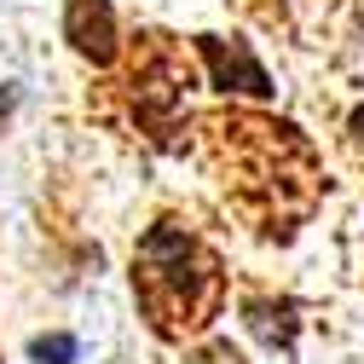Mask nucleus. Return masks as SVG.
Here are the masks:
<instances>
[{"instance_id":"1","label":"nucleus","mask_w":364,"mask_h":364,"mask_svg":"<svg viewBox=\"0 0 364 364\" xmlns=\"http://www.w3.org/2000/svg\"><path fill=\"white\" fill-rule=\"evenodd\" d=\"M145 306L162 330H173L179 318L186 324H203L214 312V289H220V272L203 255V243L179 225H156V232L139 243V272H133Z\"/></svg>"},{"instance_id":"2","label":"nucleus","mask_w":364,"mask_h":364,"mask_svg":"<svg viewBox=\"0 0 364 364\" xmlns=\"http://www.w3.org/2000/svg\"><path fill=\"white\" fill-rule=\"evenodd\" d=\"M64 35H70V47H75L81 58L110 64V58H116V12H110V0H70Z\"/></svg>"},{"instance_id":"3","label":"nucleus","mask_w":364,"mask_h":364,"mask_svg":"<svg viewBox=\"0 0 364 364\" xmlns=\"http://www.w3.org/2000/svg\"><path fill=\"white\" fill-rule=\"evenodd\" d=\"M203 58L214 64V81L220 87H232V81H243V93H255V99H266L272 93V81H266V70L243 53V47H232L225 53V41H214V35H203Z\"/></svg>"},{"instance_id":"4","label":"nucleus","mask_w":364,"mask_h":364,"mask_svg":"<svg viewBox=\"0 0 364 364\" xmlns=\"http://www.w3.org/2000/svg\"><path fill=\"white\" fill-rule=\"evenodd\" d=\"M29 353H35L41 364H70V358H75V341H70V336H41Z\"/></svg>"},{"instance_id":"5","label":"nucleus","mask_w":364,"mask_h":364,"mask_svg":"<svg viewBox=\"0 0 364 364\" xmlns=\"http://www.w3.org/2000/svg\"><path fill=\"white\" fill-rule=\"evenodd\" d=\"M353 133H358V139H364V110H353Z\"/></svg>"},{"instance_id":"6","label":"nucleus","mask_w":364,"mask_h":364,"mask_svg":"<svg viewBox=\"0 0 364 364\" xmlns=\"http://www.w3.org/2000/svg\"><path fill=\"white\" fill-rule=\"evenodd\" d=\"M6 110H12V93H0V116H6Z\"/></svg>"}]
</instances>
